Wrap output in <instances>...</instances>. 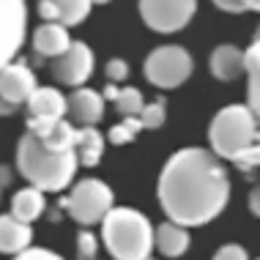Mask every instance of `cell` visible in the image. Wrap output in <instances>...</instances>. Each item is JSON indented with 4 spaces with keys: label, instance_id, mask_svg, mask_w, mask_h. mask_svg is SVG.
I'll use <instances>...</instances> for the list:
<instances>
[{
    "label": "cell",
    "instance_id": "6da1fadb",
    "mask_svg": "<svg viewBox=\"0 0 260 260\" xmlns=\"http://www.w3.org/2000/svg\"><path fill=\"white\" fill-rule=\"evenodd\" d=\"M156 194L167 219L184 228H200L228 208L230 175L214 151L181 148L167 159Z\"/></svg>",
    "mask_w": 260,
    "mask_h": 260
},
{
    "label": "cell",
    "instance_id": "7a4b0ae2",
    "mask_svg": "<svg viewBox=\"0 0 260 260\" xmlns=\"http://www.w3.org/2000/svg\"><path fill=\"white\" fill-rule=\"evenodd\" d=\"M77 167L80 159L74 148L52 151L30 132H25L17 145V170L41 192H63L77 175Z\"/></svg>",
    "mask_w": 260,
    "mask_h": 260
},
{
    "label": "cell",
    "instance_id": "3957f363",
    "mask_svg": "<svg viewBox=\"0 0 260 260\" xmlns=\"http://www.w3.org/2000/svg\"><path fill=\"white\" fill-rule=\"evenodd\" d=\"M102 241L118 260H145L153 255V224L135 208L112 206L102 216Z\"/></svg>",
    "mask_w": 260,
    "mask_h": 260
},
{
    "label": "cell",
    "instance_id": "277c9868",
    "mask_svg": "<svg viewBox=\"0 0 260 260\" xmlns=\"http://www.w3.org/2000/svg\"><path fill=\"white\" fill-rule=\"evenodd\" d=\"M257 140H260V123L247 104H228V107H222L208 126L211 151L228 161H233L238 153H244Z\"/></svg>",
    "mask_w": 260,
    "mask_h": 260
},
{
    "label": "cell",
    "instance_id": "5b68a950",
    "mask_svg": "<svg viewBox=\"0 0 260 260\" xmlns=\"http://www.w3.org/2000/svg\"><path fill=\"white\" fill-rule=\"evenodd\" d=\"M145 80L151 85H156L161 90H170V88H178L192 77L194 72V60L184 47L178 44H165V47H156L148 58H145Z\"/></svg>",
    "mask_w": 260,
    "mask_h": 260
},
{
    "label": "cell",
    "instance_id": "8992f818",
    "mask_svg": "<svg viewBox=\"0 0 260 260\" xmlns=\"http://www.w3.org/2000/svg\"><path fill=\"white\" fill-rule=\"evenodd\" d=\"M63 206L77 224L90 228V224L102 222V216L112 208V189L99 178H82L74 184Z\"/></svg>",
    "mask_w": 260,
    "mask_h": 260
},
{
    "label": "cell",
    "instance_id": "52a82bcc",
    "mask_svg": "<svg viewBox=\"0 0 260 260\" xmlns=\"http://www.w3.org/2000/svg\"><path fill=\"white\" fill-rule=\"evenodd\" d=\"M198 0H140V17L156 33H178L192 22Z\"/></svg>",
    "mask_w": 260,
    "mask_h": 260
},
{
    "label": "cell",
    "instance_id": "ba28073f",
    "mask_svg": "<svg viewBox=\"0 0 260 260\" xmlns=\"http://www.w3.org/2000/svg\"><path fill=\"white\" fill-rule=\"evenodd\" d=\"M27 33V3L0 0V69L19 55Z\"/></svg>",
    "mask_w": 260,
    "mask_h": 260
},
{
    "label": "cell",
    "instance_id": "9c48e42d",
    "mask_svg": "<svg viewBox=\"0 0 260 260\" xmlns=\"http://www.w3.org/2000/svg\"><path fill=\"white\" fill-rule=\"evenodd\" d=\"M93 50L85 44V41H72L69 50L52 58V77L60 82V85L69 88H80L88 82V77L93 74Z\"/></svg>",
    "mask_w": 260,
    "mask_h": 260
},
{
    "label": "cell",
    "instance_id": "30bf717a",
    "mask_svg": "<svg viewBox=\"0 0 260 260\" xmlns=\"http://www.w3.org/2000/svg\"><path fill=\"white\" fill-rule=\"evenodd\" d=\"M36 85V74L27 60H9L0 69V93L14 104H25Z\"/></svg>",
    "mask_w": 260,
    "mask_h": 260
},
{
    "label": "cell",
    "instance_id": "8fae6325",
    "mask_svg": "<svg viewBox=\"0 0 260 260\" xmlns=\"http://www.w3.org/2000/svg\"><path fill=\"white\" fill-rule=\"evenodd\" d=\"M66 112L72 115L74 123L80 126H96L104 118V96L93 88L80 85L66 99Z\"/></svg>",
    "mask_w": 260,
    "mask_h": 260
},
{
    "label": "cell",
    "instance_id": "7c38bea8",
    "mask_svg": "<svg viewBox=\"0 0 260 260\" xmlns=\"http://www.w3.org/2000/svg\"><path fill=\"white\" fill-rule=\"evenodd\" d=\"M90 6H93V0H39V14L44 22H60L66 27H74L85 22Z\"/></svg>",
    "mask_w": 260,
    "mask_h": 260
},
{
    "label": "cell",
    "instance_id": "4fadbf2b",
    "mask_svg": "<svg viewBox=\"0 0 260 260\" xmlns=\"http://www.w3.org/2000/svg\"><path fill=\"white\" fill-rule=\"evenodd\" d=\"M72 36H69V27L60 22H44L33 30V50L39 58H58L69 50Z\"/></svg>",
    "mask_w": 260,
    "mask_h": 260
},
{
    "label": "cell",
    "instance_id": "5bb4252c",
    "mask_svg": "<svg viewBox=\"0 0 260 260\" xmlns=\"http://www.w3.org/2000/svg\"><path fill=\"white\" fill-rule=\"evenodd\" d=\"M30 241H33L30 222L17 219L14 214L0 216V255H14L17 257Z\"/></svg>",
    "mask_w": 260,
    "mask_h": 260
},
{
    "label": "cell",
    "instance_id": "9a60e30c",
    "mask_svg": "<svg viewBox=\"0 0 260 260\" xmlns=\"http://www.w3.org/2000/svg\"><path fill=\"white\" fill-rule=\"evenodd\" d=\"M211 74L219 82H233L244 74V50H238L236 44H219L208 58Z\"/></svg>",
    "mask_w": 260,
    "mask_h": 260
},
{
    "label": "cell",
    "instance_id": "2e32d148",
    "mask_svg": "<svg viewBox=\"0 0 260 260\" xmlns=\"http://www.w3.org/2000/svg\"><path fill=\"white\" fill-rule=\"evenodd\" d=\"M153 249H159L165 257H181L189 249V230L178 222H161L153 230Z\"/></svg>",
    "mask_w": 260,
    "mask_h": 260
},
{
    "label": "cell",
    "instance_id": "e0dca14e",
    "mask_svg": "<svg viewBox=\"0 0 260 260\" xmlns=\"http://www.w3.org/2000/svg\"><path fill=\"white\" fill-rule=\"evenodd\" d=\"M27 110L33 118H66V96L55 88H33L27 96Z\"/></svg>",
    "mask_w": 260,
    "mask_h": 260
},
{
    "label": "cell",
    "instance_id": "ac0fdd59",
    "mask_svg": "<svg viewBox=\"0 0 260 260\" xmlns=\"http://www.w3.org/2000/svg\"><path fill=\"white\" fill-rule=\"evenodd\" d=\"M77 159L82 167H96L104 153V135L96 126H80L77 129V143H74Z\"/></svg>",
    "mask_w": 260,
    "mask_h": 260
},
{
    "label": "cell",
    "instance_id": "d6986e66",
    "mask_svg": "<svg viewBox=\"0 0 260 260\" xmlns=\"http://www.w3.org/2000/svg\"><path fill=\"white\" fill-rule=\"evenodd\" d=\"M44 206H47L44 192L30 184V186L19 189V192L14 194V200H11V214L17 216V219H22V222H36L39 216L44 214Z\"/></svg>",
    "mask_w": 260,
    "mask_h": 260
},
{
    "label": "cell",
    "instance_id": "ffe728a7",
    "mask_svg": "<svg viewBox=\"0 0 260 260\" xmlns=\"http://www.w3.org/2000/svg\"><path fill=\"white\" fill-rule=\"evenodd\" d=\"M244 72L249 77V90H247V107L252 115H260V41L255 39L244 52Z\"/></svg>",
    "mask_w": 260,
    "mask_h": 260
},
{
    "label": "cell",
    "instance_id": "44dd1931",
    "mask_svg": "<svg viewBox=\"0 0 260 260\" xmlns=\"http://www.w3.org/2000/svg\"><path fill=\"white\" fill-rule=\"evenodd\" d=\"M39 140L52 151H69V148H74V143H77V129L66 121V118H60V121Z\"/></svg>",
    "mask_w": 260,
    "mask_h": 260
},
{
    "label": "cell",
    "instance_id": "7402d4cb",
    "mask_svg": "<svg viewBox=\"0 0 260 260\" xmlns=\"http://www.w3.org/2000/svg\"><path fill=\"white\" fill-rule=\"evenodd\" d=\"M140 132H143V123H140V115H123V121L118 126H112L107 132V140L112 145H129Z\"/></svg>",
    "mask_w": 260,
    "mask_h": 260
},
{
    "label": "cell",
    "instance_id": "603a6c76",
    "mask_svg": "<svg viewBox=\"0 0 260 260\" xmlns=\"http://www.w3.org/2000/svg\"><path fill=\"white\" fill-rule=\"evenodd\" d=\"M115 107L121 115H140L145 107V99H143V93H140L137 88H121L118 90V96H115Z\"/></svg>",
    "mask_w": 260,
    "mask_h": 260
},
{
    "label": "cell",
    "instance_id": "cb8c5ba5",
    "mask_svg": "<svg viewBox=\"0 0 260 260\" xmlns=\"http://www.w3.org/2000/svg\"><path fill=\"white\" fill-rule=\"evenodd\" d=\"M165 99L153 102V104H145L143 112H140V123L143 129H161L165 126Z\"/></svg>",
    "mask_w": 260,
    "mask_h": 260
},
{
    "label": "cell",
    "instance_id": "d4e9b609",
    "mask_svg": "<svg viewBox=\"0 0 260 260\" xmlns=\"http://www.w3.org/2000/svg\"><path fill=\"white\" fill-rule=\"evenodd\" d=\"M96 255H99V241H96V236L90 233V230L82 228L80 233H77V257L93 260Z\"/></svg>",
    "mask_w": 260,
    "mask_h": 260
},
{
    "label": "cell",
    "instance_id": "484cf974",
    "mask_svg": "<svg viewBox=\"0 0 260 260\" xmlns=\"http://www.w3.org/2000/svg\"><path fill=\"white\" fill-rule=\"evenodd\" d=\"M107 80L110 82H123L126 77H129V66H126V60H121V58H112V60H107Z\"/></svg>",
    "mask_w": 260,
    "mask_h": 260
},
{
    "label": "cell",
    "instance_id": "4316f807",
    "mask_svg": "<svg viewBox=\"0 0 260 260\" xmlns=\"http://www.w3.org/2000/svg\"><path fill=\"white\" fill-rule=\"evenodd\" d=\"M19 260H58L60 255L58 252H52V249H44V247H30V244H27V247L19 252L17 255Z\"/></svg>",
    "mask_w": 260,
    "mask_h": 260
},
{
    "label": "cell",
    "instance_id": "83f0119b",
    "mask_svg": "<svg viewBox=\"0 0 260 260\" xmlns=\"http://www.w3.org/2000/svg\"><path fill=\"white\" fill-rule=\"evenodd\" d=\"M247 249L241 244H224V247L216 249V260H247Z\"/></svg>",
    "mask_w": 260,
    "mask_h": 260
},
{
    "label": "cell",
    "instance_id": "f1b7e54d",
    "mask_svg": "<svg viewBox=\"0 0 260 260\" xmlns=\"http://www.w3.org/2000/svg\"><path fill=\"white\" fill-rule=\"evenodd\" d=\"M211 3H214L219 11H228V14H241V11H247L241 0H211Z\"/></svg>",
    "mask_w": 260,
    "mask_h": 260
},
{
    "label": "cell",
    "instance_id": "f546056e",
    "mask_svg": "<svg viewBox=\"0 0 260 260\" xmlns=\"http://www.w3.org/2000/svg\"><path fill=\"white\" fill-rule=\"evenodd\" d=\"M249 211H252L255 216H260V186H255V189L249 192Z\"/></svg>",
    "mask_w": 260,
    "mask_h": 260
},
{
    "label": "cell",
    "instance_id": "4dcf8cb0",
    "mask_svg": "<svg viewBox=\"0 0 260 260\" xmlns=\"http://www.w3.org/2000/svg\"><path fill=\"white\" fill-rule=\"evenodd\" d=\"M19 110V104H14V102H9L3 93H0V115H14V112Z\"/></svg>",
    "mask_w": 260,
    "mask_h": 260
},
{
    "label": "cell",
    "instance_id": "1f68e13d",
    "mask_svg": "<svg viewBox=\"0 0 260 260\" xmlns=\"http://www.w3.org/2000/svg\"><path fill=\"white\" fill-rule=\"evenodd\" d=\"M11 181H14V173L9 170V167H3V165H0V189L11 186Z\"/></svg>",
    "mask_w": 260,
    "mask_h": 260
},
{
    "label": "cell",
    "instance_id": "d6a6232c",
    "mask_svg": "<svg viewBox=\"0 0 260 260\" xmlns=\"http://www.w3.org/2000/svg\"><path fill=\"white\" fill-rule=\"evenodd\" d=\"M118 90H121V88H118V82H110V85L107 88H104V102H115V96H118Z\"/></svg>",
    "mask_w": 260,
    "mask_h": 260
},
{
    "label": "cell",
    "instance_id": "836d02e7",
    "mask_svg": "<svg viewBox=\"0 0 260 260\" xmlns=\"http://www.w3.org/2000/svg\"><path fill=\"white\" fill-rule=\"evenodd\" d=\"M244 3V9H249V11H260V0H241Z\"/></svg>",
    "mask_w": 260,
    "mask_h": 260
},
{
    "label": "cell",
    "instance_id": "e575fe53",
    "mask_svg": "<svg viewBox=\"0 0 260 260\" xmlns=\"http://www.w3.org/2000/svg\"><path fill=\"white\" fill-rule=\"evenodd\" d=\"M93 3H96V6H104V3H110V0H93Z\"/></svg>",
    "mask_w": 260,
    "mask_h": 260
},
{
    "label": "cell",
    "instance_id": "d590c367",
    "mask_svg": "<svg viewBox=\"0 0 260 260\" xmlns=\"http://www.w3.org/2000/svg\"><path fill=\"white\" fill-rule=\"evenodd\" d=\"M255 39L260 41V25H257V30H255Z\"/></svg>",
    "mask_w": 260,
    "mask_h": 260
}]
</instances>
